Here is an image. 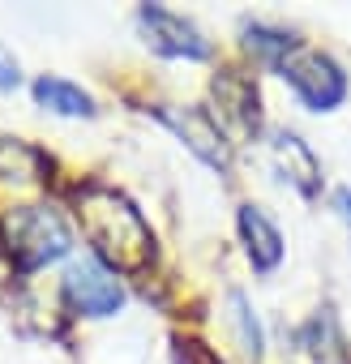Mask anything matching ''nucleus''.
<instances>
[{
  "label": "nucleus",
  "instance_id": "obj_5",
  "mask_svg": "<svg viewBox=\"0 0 351 364\" xmlns=\"http://www.w3.org/2000/svg\"><path fill=\"white\" fill-rule=\"evenodd\" d=\"M65 300L82 317H112V313L124 309V287L107 266L86 257V262H73L65 270Z\"/></svg>",
  "mask_w": 351,
  "mask_h": 364
},
{
  "label": "nucleus",
  "instance_id": "obj_7",
  "mask_svg": "<svg viewBox=\"0 0 351 364\" xmlns=\"http://www.w3.org/2000/svg\"><path fill=\"white\" fill-rule=\"evenodd\" d=\"M236 228H240V240H244V253H249L253 270L270 274V270L283 262V232L274 228V219H270L261 206L244 202V206L236 210Z\"/></svg>",
  "mask_w": 351,
  "mask_h": 364
},
{
  "label": "nucleus",
  "instance_id": "obj_16",
  "mask_svg": "<svg viewBox=\"0 0 351 364\" xmlns=\"http://www.w3.org/2000/svg\"><path fill=\"white\" fill-rule=\"evenodd\" d=\"M334 206H338V215H342L347 228H351V189H338V193H334Z\"/></svg>",
  "mask_w": 351,
  "mask_h": 364
},
{
  "label": "nucleus",
  "instance_id": "obj_10",
  "mask_svg": "<svg viewBox=\"0 0 351 364\" xmlns=\"http://www.w3.org/2000/svg\"><path fill=\"white\" fill-rule=\"evenodd\" d=\"M48 171V159L26 146L22 137H0V180H18V185H39Z\"/></svg>",
  "mask_w": 351,
  "mask_h": 364
},
{
  "label": "nucleus",
  "instance_id": "obj_3",
  "mask_svg": "<svg viewBox=\"0 0 351 364\" xmlns=\"http://www.w3.org/2000/svg\"><path fill=\"white\" fill-rule=\"evenodd\" d=\"M279 73L308 112H334L347 99V73L317 48H291L279 60Z\"/></svg>",
  "mask_w": 351,
  "mask_h": 364
},
{
  "label": "nucleus",
  "instance_id": "obj_15",
  "mask_svg": "<svg viewBox=\"0 0 351 364\" xmlns=\"http://www.w3.org/2000/svg\"><path fill=\"white\" fill-rule=\"evenodd\" d=\"M22 82V73H18V60L5 52V48H0V90H14Z\"/></svg>",
  "mask_w": 351,
  "mask_h": 364
},
{
  "label": "nucleus",
  "instance_id": "obj_13",
  "mask_svg": "<svg viewBox=\"0 0 351 364\" xmlns=\"http://www.w3.org/2000/svg\"><path fill=\"white\" fill-rule=\"evenodd\" d=\"M244 43H249L257 56H266L274 69H279V60H283L291 48H300L287 31H274V26H261V22H249V26H244Z\"/></svg>",
  "mask_w": 351,
  "mask_h": 364
},
{
  "label": "nucleus",
  "instance_id": "obj_1",
  "mask_svg": "<svg viewBox=\"0 0 351 364\" xmlns=\"http://www.w3.org/2000/svg\"><path fill=\"white\" fill-rule=\"evenodd\" d=\"M77 228L94 253L99 266L112 274H146L154 266V232L141 219V210L112 185H82L73 198Z\"/></svg>",
  "mask_w": 351,
  "mask_h": 364
},
{
  "label": "nucleus",
  "instance_id": "obj_6",
  "mask_svg": "<svg viewBox=\"0 0 351 364\" xmlns=\"http://www.w3.org/2000/svg\"><path fill=\"white\" fill-rule=\"evenodd\" d=\"M154 116H158L167 129L180 133V141H185L202 163H210V167H219V171L232 167L227 133H223V124H219L206 107H154Z\"/></svg>",
  "mask_w": 351,
  "mask_h": 364
},
{
  "label": "nucleus",
  "instance_id": "obj_2",
  "mask_svg": "<svg viewBox=\"0 0 351 364\" xmlns=\"http://www.w3.org/2000/svg\"><path fill=\"white\" fill-rule=\"evenodd\" d=\"M5 249L18 262V270H39L60 262L73 249V236L65 219L48 206H14L5 215Z\"/></svg>",
  "mask_w": 351,
  "mask_h": 364
},
{
  "label": "nucleus",
  "instance_id": "obj_9",
  "mask_svg": "<svg viewBox=\"0 0 351 364\" xmlns=\"http://www.w3.org/2000/svg\"><path fill=\"white\" fill-rule=\"evenodd\" d=\"M35 103L39 107H48V112H56V116H94L99 107H94V99L77 86V82H65V77H39L35 86Z\"/></svg>",
  "mask_w": 351,
  "mask_h": 364
},
{
  "label": "nucleus",
  "instance_id": "obj_14",
  "mask_svg": "<svg viewBox=\"0 0 351 364\" xmlns=\"http://www.w3.org/2000/svg\"><path fill=\"white\" fill-rule=\"evenodd\" d=\"M232 317H236V330H240V347H244V355L257 364L261 360V351H266V334H261V321L253 317V309H249V300L240 296V291H232Z\"/></svg>",
  "mask_w": 351,
  "mask_h": 364
},
{
  "label": "nucleus",
  "instance_id": "obj_4",
  "mask_svg": "<svg viewBox=\"0 0 351 364\" xmlns=\"http://www.w3.org/2000/svg\"><path fill=\"white\" fill-rule=\"evenodd\" d=\"M137 26H141L146 43L158 56H171V60H210V39L189 18L171 14L163 5H141L137 9Z\"/></svg>",
  "mask_w": 351,
  "mask_h": 364
},
{
  "label": "nucleus",
  "instance_id": "obj_12",
  "mask_svg": "<svg viewBox=\"0 0 351 364\" xmlns=\"http://www.w3.org/2000/svg\"><path fill=\"white\" fill-rule=\"evenodd\" d=\"M279 154H283L287 180H296L300 193H313V189H317V180H321V167H317L313 150H308L296 133H279Z\"/></svg>",
  "mask_w": 351,
  "mask_h": 364
},
{
  "label": "nucleus",
  "instance_id": "obj_8",
  "mask_svg": "<svg viewBox=\"0 0 351 364\" xmlns=\"http://www.w3.org/2000/svg\"><path fill=\"white\" fill-rule=\"evenodd\" d=\"M215 99H219V116L232 120L240 133H257L261 124V112H257V86L236 73V69H223L215 77Z\"/></svg>",
  "mask_w": 351,
  "mask_h": 364
},
{
  "label": "nucleus",
  "instance_id": "obj_11",
  "mask_svg": "<svg viewBox=\"0 0 351 364\" xmlns=\"http://www.w3.org/2000/svg\"><path fill=\"white\" fill-rule=\"evenodd\" d=\"M300 338H304V347H308V355L317 364H347V347H342V334H338V326H334L330 313L313 317Z\"/></svg>",
  "mask_w": 351,
  "mask_h": 364
}]
</instances>
